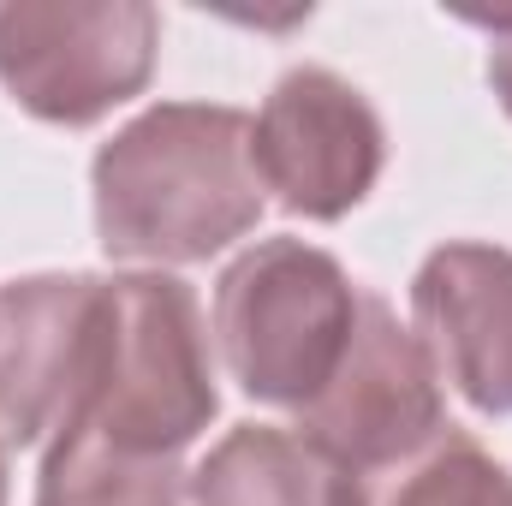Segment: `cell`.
Returning <instances> with one entry per match:
<instances>
[{
	"label": "cell",
	"mask_w": 512,
	"mask_h": 506,
	"mask_svg": "<svg viewBox=\"0 0 512 506\" xmlns=\"http://www.w3.org/2000/svg\"><path fill=\"white\" fill-rule=\"evenodd\" d=\"M215 364L203 310L173 274L102 280V334L90 387L60 429H90L120 453L179 459L215 423Z\"/></svg>",
	"instance_id": "obj_2"
},
{
	"label": "cell",
	"mask_w": 512,
	"mask_h": 506,
	"mask_svg": "<svg viewBox=\"0 0 512 506\" xmlns=\"http://www.w3.org/2000/svg\"><path fill=\"white\" fill-rule=\"evenodd\" d=\"M161 18L143 0H0V84L48 126H90L155 72Z\"/></svg>",
	"instance_id": "obj_4"
},
{
	"label": "cell",
	"mask_w": 512,
	"mask_h": 506,
	"mask_svg": "<svg viewBox=\"0 0 512 506\" xmlns=\"http://www.w3.org/2000/svg\"><path fill=\"white\" fill-rule=\"evenodd\" d=\"M447 429L435 358L382 298H358V322L334 381L298 411V435L316 441L346 477H382Z\"/></svg>",
	"instance_id": "obj_5"
},
{
	"label": "cell",
	"mask_w": 512,
	"mask_h": 506,
	"mask_svg": "<svg viewBox=\"0 0 512 506\" xmlns=\"http://www.w3.org/2000/svg\"><path fill=\"white\" fill-rule=\"evenodd\" d=\"M352 483V506H512V471L453 423L405 465Z\"/></svg>",
	"instance_id": "obj_11"
},
{
	"label": "cell",
	"mask_w": 512,
	"mask_h": 506,
	"mask_svg": "<svg viewBox=\"0 0 512 506\" xmlns=\"http://www.w3.org/2000/svg\"><path fill=\"white\" fill-rule=\"evenodd\" d=\"M251 161L262 191H274L292 215L340 221L382 179L387 131L364 90H352L340 72L298 66L251 120Z\"/></svg>",
	"instance_id": "obj_6"
},
{
	"label": "cell",
	"mask_w": 512,
	"mask_h": 506,
	"mask_svg": "<svg viewBox=\"0 0 512 506\" xmlns=\"http://www.w3.org/2000/svg\"><path fill=\"white\" fill-rule=\"evenodd\" d=\"M0 506H6V447H0Z\"/></svg>",
	"instance_id": "obj_13"
},
{
	"label": "cell",
	"mask_w": 512,
	"mask_h": 506,
	"mask_svg": "<svg viewBox=\"0 0 512 506\" xmlns=\"http://www.w3.org/2000/svg\"><path fill=\"white\" fill-rule=\"evenodd\" d=\"M417 340L477 411H512V251L441 245L411 280Z\"/></svg>",
	"instance_id": "obj_8"
},
{
	"label": "cell",
	"mask_w": 512,
	"mask_h": 506,
	"mask_svg": "<svg viewBox=\"0 0 512 506\" xmlns=\"http://www.w3.org/2000/svg\"><path fill=\"white\" fill-rule=\"evenodd\" d=\"M465 18L495 36V48H489V84H495V96H501V108H507V120H512V12H465Z\"/></svg>",
	"instance_id": "obj_12"
},
{
	"label": "cell",
	"mask_w": 512,
	"mask_h": 506,
	"mask_svg": "<svg viewBox=\"0 0 512 506\" xmlns=\"http://www.w3.org/2000/svg\"><path fill=\"white\" fill-rule=\"evenodd\" d=\"M102 334V280L30 274L0 292V447L60 435L90 387Z\"/></svg>",
	"instance_id": "obj_7"
},
{
	"label": "cell",
	"mask_w": 512,
	"mask_h": 506,
	"mask_svg": "<svg viewBox=\"0 0 512 506\" xmlns=\"http://www.w3.org/2000/svg\"><path fill=\"white\" fill-rule=\"evenodd\" d=\"M96 233L120 262H209L262 215L251 120L209 102H161L114 131L90 167Z\"/></svg>",
	"instance_id": "obj_1"
},
{
	"label": "cell",
	"mask_w": 512,
	"mask_h": 506,
	"mask_svg": "<svg viewBox=\"0 0 512 506\" xmlns=\"http://www.w3.org/2000/svg\"><path fill=\"white\" fill-rule=\"evenodd\" d=\"M358 298L346 268L304 239H262L233 256L215 286V340L233 381L262 405L304 411L346 358Z\"/></svg>",
	"instance_id": "obj_3"
},
{
	"label": "cell",
	"mask_w": 512,
	"mask_h": 506,
	"mask_svg": "<svg viewBox=\"0 0 512 506\" xmlns=\"http://www.w3.org/2000/svg\"><path fill=\"white\" fill-rule=\"evenodd\" d=\"M352 489L316 441L274 423H239L191 471V506H352Z\"/></svg>",
	"instance_id": "obj_9"
},
{
	"label": "cell",
	"mask_w": 512,
	"mask_h": 506,
	"mask_svg": "<svg viewBox=\"0 0 512 506\" xmlns=\"http://www.w3.org/2000/svg\"><path fill=\"white\" fill-rule=\"evenodd\" d=\"M36 506H191V483L179 459H143L90 429H60L42 459Z\"/></svg>",
	"instance_id": "obj_10"
}]
</instances>
